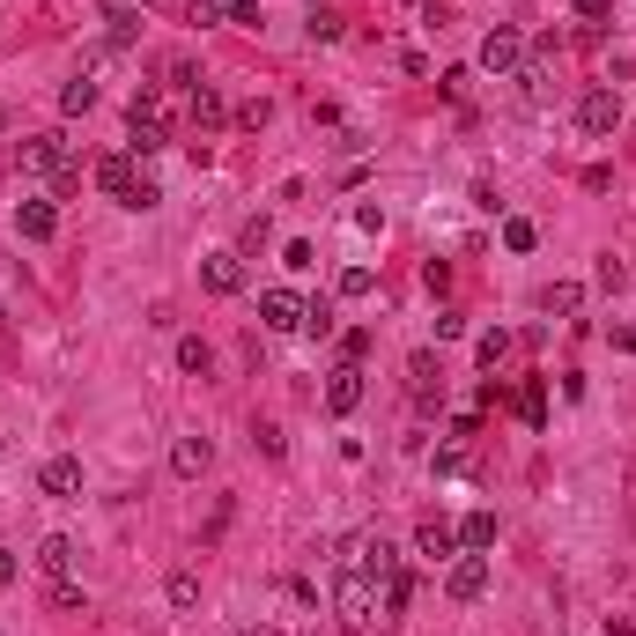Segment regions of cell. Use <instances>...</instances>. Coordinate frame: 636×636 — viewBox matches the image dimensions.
<instances>
[{
    "instance_id": "6da1fadb",
    "label": "cell",
    "mask_w": 636,
    "mask_h": 636,
    "mask_svg": "<svg viewBox=\"0 0 636 636\" xmlns=\"http://www.w3.org/2000/svg\"><path fill=\"white\" fill-rule=\"evenodd\" d=\"M126 156H163L171 148V104H163V89H134V104H126Z\"/></svg>"
},
{
    "instance_id": "7a4b0ae2",
    "label": "cell",
    "mask_w": 636,
    "mask_h": 636,
    "mask_svg": "<svg viewBox=\"0 0 636 636\" xmlns=\"http://www.w3.org/2000/svg\"><path fill=\"white\" fill-rule=\"evenodd\" d=\"M134 163H141V156H104V163H97V185L119 200V208H141V215H148V208L163 200V185L148 178V171H134Z\"/></svg>"
},
{
    "instance_id": "3957f363",
    "label": "cell",
    "mask_w": 636,
    "mask_h": 636,
    "mask_svg": "<svg viewBox=\"0 0 636 636\" xmlns=\"http://www.w3.org/2000/svg\"><path fill=\"white\" fill-rule=\"evenodd\" d=\"M370 607H378V592H370L363 570H341V577H333V622H341L348 636L370 629Z\"/></svg>"
},
{
    "instance_id": "277c9868",
    "label": "cell",
    "mask_w": 636,
    "mask_h": 636,
    "mask_svg": "<svg viewBox=\"0 0 636 636\" xmlns=\"http://www.w3.org/2000/svg\"><path fill=\"white\" fill-rule=\"evenodd\" d=\"M23 171H37V178H74V148H67V134H30L23 141Z\"/></svg>"
},
{
    "instance_id": "5b68a950",
    "label": "cell",
    "mask_w": 636,
    "mask_h": 636,
    "mask_svg": "<svg viewBox=\"0 0 636 636\" xmlns=\"http://www.w3.org/2000/svg\"><path fill=\"white\" fill-rule=\"evenodd\" d=\"M577 126H585L592 141H600V134H614V126H622V97H614L607 82H592L585 97H577Z\"/></svg>"
},
{
    "instance_id": "8992f818",
    "label": "cell",
    "mask_w": 636,
    "mask_h": 636,
    "mask_svg": "<svg viewBox=\"0 0 636 636\" xmlns=\"http://www.w3.org/2000/svg\"><path fill=\"white\" fill-rule=\"evenodd\" d=\"M348 570H363V577H392V570H400V548H392L385 533H355V540H348Z\"/></svg>"
},
{
    "instance_id": "52a82bcc",
    "label": "cell",
    "mask_w": 636,
    "mask_h": 636,
    "mask_svg": "<svg viewBox=\"0 0 636 636\" xmlns=\"http://www.w3.org/2000/svg\"><path fill=\"white\" fill-rule=\"evenodd\" d=\"M481 67H489V74H518V67H526V37H518L511 23H496L489 37H481Z\"/></svg>"
},
{
    "instance_id": "ba28073f",
    "label": "cell",
    "mask_w": 636,
    "mask_h": 636,
    "mask_svg": "<svg viewBox=\"0 0 636 636\" xmlns=\"http://www.w3.org/2000/svg\"><path fill=\"white\" fill-rule=\"evenodd\" d=\"M444 592H452V600H481V592H489V555H459V563L444 570Z\"/></svg>"
},
{
    "instance_id": "9c48e42d",
    "label": "cell",
    "mask_w": 636,
    "mask_h": 636,
    "mask_svg": "<svg viewBox=\"0 0 636 636\" xmlns=\"http://www.w3.org/2000/svg\"><path fill=\"white\" fill-rule=\"evenodd\" d=\"M259 318H267L274 333H304V296L296 289H267L259 296Z\"/></svg>"
},
{
    "instance_id": "30bf717a",
    "label": "cell",
    "mask_w": 636,
    "mask_h": 636,
    "mask_svg": "<svg viewBox=\"0 0 636 636\" xmlns=\"http://www.w3.org/2000/svg\"><path fill=\"white\" fill-rule=\"evenodd\" d=\"M363 407V363H341L326 378V415H355Z\"/></svg>"
},
{
    "instance_id": "8fae6325",
    "label": "cell",
    "mask_w": 636,
    "mask_h": 636,
    "mask_svg": "<svg viewBox=\"0 0 636 636\" xmlns=\"http://www.w3.org/2000/svg\"><path fill=\"white\" fill-rule=\"evenodd\" d=\"M15 230H23L30 245H52V237H60V208H52V200H23V208H15Z\"/></svg>"
},
{
    "instance_id": "7c38bea8",
    "label": "cell",
    "mask_w": 636,
    "mask_h": 636,
    "mask_svg": "<svg viewBox=\"0 0 636 636\" xmlns=\"http://www.w3.org/2000/svg\"><path fill=\"white\" fill-rule=\"evenodd\" d=\"M200 282H208L215 296H237V289H245V259H237V252H208V259H200Z\"/></svg>"
},
{
    "instance_id": "4fadbf2b",
    "label": "cell",
    "mask_w": 636,
    "mask_h": 636,
    "mask_svg": "<svg viewBox=\"0 0 636 636\" xmlns=\"http://www.w3.org/2000/svg\"><path fill=\"white\" fill-rule=\"evenodd\" d=\"M222 126H230V104H222L215 82H200V89H193V134L208 141V134H222Z\"/></svg>"
},
{
    "instance_id": "5bb4252c",
    "label": "cell",
    "mask_w": 636,
    "mask_h": 636,
    "mask_svg": "<svg viewBox=\"0 0 636 636\" xmlns=\"http://www.w3.org/2000/svg\"><path fill=\"white\" fill-rule=\"evenodd\" d=\"M208 466H215V444H208V437H178V444H171V474H178V481H200Z\"/></svg>"
},
{
    "instance_id": "9a60e30c",
    "label": "cell",
    "mask_w": 636,
    "mask_h": 636,
    "mask_svg": "<svg viewBox=\"0 0 636 636\" xmlns=\"http://www.w3.org/2000/svg\"><path fill=\"white\" fill-rule=\"evenodd\" d=\"M37 489H45V496H74V489H82V459H45V474H37Z\"/></svg>"
},
{
    "instance_id": "2e32d148",
    "label": "cell",
    "mask_w": 636,
    "mask_h": 636,
    "mask_svg": "<svg viewBox=\"0 0 636 636\" xmlns=\"http://www.w3.org/2000/svg\"><path fill=\"white\" fill-rule=\"evenodd\" d=\"M37 570L60 585V577L74 570V540H67V533H45V540H37Z\"/></svg>"
},
{
    "instance_id": "e0dca14e",
    "label": "cell",
    "mask_w": 636,
    "mask_h": 636,
    "mask_svg": "<svg viewBox=\"0 0 636 636\" xmlns=\"http://www.w3.org/2000/svg\"><path fill=\"white\" fill-rule=\"evenodd\" d=\"M415 548L429 555V563H444V555L459 548V526H444V518H422V533H415Z\"/></svg>"
},
{
    "instance_id": "ac0fdd59",
    "label": "cell",
    "mask_w": 636,
    "mask_h": 636,
    "mask_svg": "<svg viewBox=\"0 0 636 636\" xmlns=\"http://www.w3.org/2000/svg\"><path fill=\"white\" fill-rule=\"evenodd\" d=\"M178 370H185V378H208V370H215V348L200 341V333H185V341H178Z\"/></svg>"
},
{
    "instance_id": "d6986e66",
    "label": "cell",
    "mask_w": 636,
    "mask_h": 636,
    "mask_svg": "<svg viewBox=\"0 0 636 636\" xmlns=\"http://www.w3.org/2000/svg\"><path fill=\"white\" fill-rule=\"evenodd\" d=\"M459 548H466V555L496 548V511H474V518H466V526H459Z\"/></svg>"
},
{
    "instance_id": "ffe728a7",
    "label": "cell",
    "mask_w": 636,
    "mask_h": 636,
    "mask_svg": "<svg viewBox=\"0 0 636 636\" xmlns=\"http://www.w3.org/2000/svg\"><path fill=\"white\" fill-rule=\"evenodd\" d=\"M511 348H518V341L496 326V333H481V348H474V355H481V370H503V363H511Z\"/></svg>"
},
{
    "instance_id": "44dd1931",
    "label": "cell",
    "mask_w": 636,
    "mask_h": 636,
    "mask_svg": "<svg viewBox=\"0 0 636 636\" xmlns=\"http://www.w3.org/2000/svg\"><path fill=\"white\" fill-rule=\"evenodd\" d=\"M518 415H526L533 429L548 422V392H540V378H526V385H518Z\"/></svg>"
},
{
    "instance_id": "7402d4cb",
    "label": "cell",
    "mask_w": 636,
    "mask_h": 636,
    "mask_svg": "<svg viewBox=\"0 0 636 636\" xmlns=\"http://www.w3.org/2000/svg\"><path fill=\"white\" fill-rule=\"evenodd\" d=\"M577 304H585V289H577V282H555V289H540V311H577Z\"/></svg>"
},
{
    "instance_id": "603a6c76",
    "label": "cell",
    "mask_w": 636,
    "mask_h": 636,
    "mask_svg": "<svg viewBox=\"0 0 636 636\" xmlns=\"http://www.w3.org/2000/svg\"><path fill=\"white\" fill-rule=\"evenodd\" d=\"M45 607H52V614H89V600H82V585H67V577H60V585L45 592Z\"/></svg>"
},
{
    "instance_id": "cb8c5ba5",
    "label": "cell",
    "mask_w": 636,
    "mask_h": 636,
    "mask_svg": "<svg viewBox=\"0 0 636 636\" xmlns=\"http://www.w3.org/2000/svg\"><path fill=\"white\" fill-rule=\"evenodd\" d=\"M533 245H540V230H533L526 215H511V222H503V252H533Z\"/></svg>"
},
{
    "instance_id": "d4e9b609",
    "label": "cell",
    "mask_w": 636,
    "mask_h": 636,
    "mask_svg": "<svg viewBox=\"0 0 636 636\" xmlns=\"http://www.w3.org/2000/svg\"><path fill=\"white\" fill-rule=\"evenodd\" d=\"M407 600H415V577L392 570V577H385V614H407Z\"/></svg>"
},
{
    "instance_id": "484cf974",
    "label": "cell",
    "mask_w": 636,
    "mask_h": 636,
    "mask_svg": "<svg viewBox=\"0 0 636 636\" xmlns=\"http://www.w3.org/2000/svg\"><path fill=\"white\" fill-rule=\"evenodd\" d=\"M163 592H171V607H200V577H193V570H178Z\"/></svg>"
},
{
    "instance_id": "4316f807",
    "label": "cell",
    "mask_w": 636,
    "mask_h": 636,
    "mask_svg": "<svg viewBox=\"0 0 636 636\" xmlns=\"http://www.w3.org/2000/svg\"><path fill=\"white\" fill-rule=\"evenodd\" d=\"M304 333H318V341L333 333V304H326V296H311V304H304Z\"/></svg>"
},
{
    "instance_id": "83f0119b",
    "label": "cell",
    "mask_w": 636,
    "mask_h": 636,
    "mask_svg": "<svg viewBox=\"0 0 636 636\" xmlns=\"http://www.w3.org/2000/svg\"><path fill=\"white\" fill-rule=\"evenodd\" d=\"M466 466H474V459H466V437H452V444H444V452H437V474L452 481V474H466Z\"/></svg>"
},
{
    "instance_id": "f1b7e54d",
    "label": "cell",
    "mask_w": 636,
    "mask_h": 636,
    "mask_svg": "<svg viewBox=\"0 0 636 636\" xmlns=\"http://www.w3.org/2000/svg\"><path fill=\"white\" fill-rule=\"evenodd\" d=\"M333 289H341V296H370V289H378V274H370V267H341V282H333Z\"/></svg>"
},
{
    "instance_id": "f546056e",
    "label": "cell",
    "mask_w": 636,
    "mask_h": 636,
    "mask_svg": "<svg viewBox=\"0 0 636 636\" xmlns=\"http://www.w3.org/2000/svg\"><path fill=\"white\" fill-rule=\"evenodd\" d=\"M274 119V104L267 97H252V104H237V126H245V134H259V126Z\"/></svg>"
},
{
    "instance_id": "4dcf8cb0",
    "label": "cell",
    "mask_w": 636,
    "mask_h": 636,
    "mask_svg": "<svg viewBox=\"0 0 636 636\" xmlns=\"http://www.w3.org/2000/svg\"><path fill=\"white\" fill-rule=\"evenodd\" d=\"M89 104H97V82H67L60 89V111H89Z\"/></svg>"
},
{
    "instance_id": "1f68e13d",
    "label": "cell",
    "mask_w": 636,
    "mask_h": 636,
    "mask_svg": "<svg viewBox=\"0 0 636 636\" xmlns=\"http://www.w3.org/2000/svg\"><path fill=\"white\" fill-rule=\"evenodd\" d=\"M252 444H259L267 459H282V452H289V444H282V429H274V422H259V429H252Z\"/></svg>"
},
{
    "instance_id": "d6a6232c",
    "label": "cell",
    "mask_w": 636,
    "mask_h": 636,
    "mask_svg": "<svg viewBox=\"0 0 636 636\" xmlns=\"http://www.w3.org/2000/svg\"><path fill=\"white\" fill-rule=\"evenodd\" d=\"M311 37H318V45H333V37H341V15L318 8V15H311Z\"/></svg>"
},
{
    "instance_id": "836d02e7",
    "label": "cell",
    "mask_w": 636,
    "mask_h": 636,
    "mask_svg": "<svg viewBox=\"0 0 636 636\" xmlns=\"http://www.w3.org/2000/svg\"><path fill=\"white\" fill-rule=\"evenodd\" d=\"M222 15H230V23H245V30H259V0H222Z\"/></svg>"
},
{
    "instance_id": "e575fe53",
    "label": "cell",
    "mask_w": 636,
    "mask_h": 636,
    "mask_svg": "<svg viewBox=\"0 0 636 636\" xmlns=\"http://www.w3.org/2000/svg\"><path fill=\"white\" fill-rule=\"evenodd\" d=\"M282 267H296V274H304V267H318V252L304 245V237H289V252H282Z\"/></svg>"
},
{
    "instance_id": "d590c367",
    "label": "cell",
    "mask_w": 636,
    "mask_h": 636,
    "mask_svg": "<svg viewBox=\"0 0 636 636\" xmlns=\"http://www.w3.org/2000/svg\"><path fill=\"white\" fill-rule=\"evenodd\" d=\"M363 355H370V333H363V326L341 333V363H363Z\"/></svg>"
},
{
    "instance_id": "8d00e7d4",
    "label": "cell",
    "mask_w": 636,
    "mask_h": 636,
    "mask_svg": "<svg viewBox=\"0 0 636 636\" xmlns=\"http://www.w3.org/2000/svg\"><path fill=\"white\" fill-rule=\"evenodd\" d=\"M215 15H222V0H185V23H200V30H208Z\"/></svg>"
},
{
    "instance_id": "74e56055",
    "label": "cell",
    "mask_w": 636,
    "mask_h": 636,
    "mask_svg": "<svg viewBox=\"0 0 636 636\" xmlns=\"http://www.w3.org/2000/svg\"><path fill=\"white\" fill-rule=\"evenodd\" d=\"M267 237H274L267 215H252V222H245V252H267Z\"/></svg>"
},
{
    "instance_id": "f35d334b",
    "label": "cell",
    "mask_w": 636,
    "mask_h": 636,
    "mask_svg": "<svg viewBox=\"0 0 636 636\" xmlns=\"http://www.w3.org/2000/svg\"><path fill=\"white\" fill-rule=\"evenodd\" d=\"M607 341L622 348V355H636V326H629V318H622V326H607Z\"/></svg>"
},
{
    "instance_id": "ab89813d",
    "label": "cell",
    "mask_w": 636,
    "mask_h": 636,
    "mask_svg": "<svg viewBox=\"0 0 636 636\" xmlns=\"http://www.w3.org/2000/svg\"><path fill=\"white\" fill-rule=\"evenodd\" d=\"M8 585H15V555L0 548V592H8Z\"/></svg>"
},
{
    "instance_id": "60d3db41",
    "label": "cell",
    "mask_w": 636,
    "mask_h": 636,
    "mask_svg": "<svg viewBox=\"0 0 636 636\" xmlns=\"http://www.w3.org/2000/svg\"><path fill=\"white\" fill-rule=\"evenodd\" d=\"M134 8H156V0H134Z\"/></svg>"
},
{
    "instance_id": "b9f144b4",
    "label": "cell",
    "mask_w": 636,
    "mask_h": 636,
    "mask_svg": "<svg viewBox=\"0 0 636 636\" xmlns=\"http://www.w3.org/2000/svg\"><path fill=\"white\" fill-rule=\"evenodd\" d=\"M237 636H259V629H237Z\"/></svg>"
},
{
    "instance_id": "7bdbcfd3",
    "label": "cell",
    "mask_w": 636,
    "mask_h": 636,
    "mask_svg": "<svg viewBox=\"0 0 636 636\" xmlns=\"http://www.w3.org/2000/svg\"><path fill=\"white\" fill-rule=\"evenodd\" d=\"M0 126H8V111H0Z\"/></svg>"
},
{
    "instance_id": "ee69618b",
    "label": "cell",
    "mask_w": 636,
    "mask_h": 636,
    "mask_svg": "<svg viewBox=\"0 0 636 636\" xmlns=\"http://www.w3.org/2000/svg\"><path fill=\"white\" fill-rule=\"evenodd\" d=\"M0 452H8V444H0Z\"/></svg>"
}]
</instances>
